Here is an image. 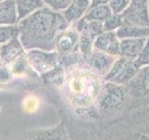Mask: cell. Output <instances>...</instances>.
I'll return each mask as SVG.
<instances>
[{"label":"cell","instance_id":"3957f363","mask_svg":"<svg viewBox=\"0 0 149 140\" xmlns=\"http://www.w3.org/2000/svg\"><path fill=\"white\" fill-rule=\"evenodd\" d=\"M139 70L133 61L118 56L112 64L108 73L104 76V80L106 82L122 85L132 80L137 75Z\"/></svg>","mask_w":149,"mask_h":140},{"label":"cell","instance_id":"8fae6325","mask_svg":"<svg viewBox=\"0 0 149 140\" xmlns=\"http://www.w3.org/2000/svg\"><path fill=\"white\" fill-rule=\"evenodd\" d=\"M146 38H123L120 39V56L134 61L142 51Z\"/></svg>","mask_w":149,"mask_h":140},{"label":"cell","instance_id":"2e32d148","mask_svg":"<svg viewBox=\"0 0 149 140\" xmlns=\"http://www.w3.org/2000/svg\"><path fill=\"white\" fill-rule=\"evenodd\" d=\"M112 13L113 12H112L108 4L99 5V6L91 7L83 18L87 21H97L104 22Z\"/></svg>","mask_w":149,"mask_h":140},{"label":"cell","instance_id":"7a4b0ae2","mask_svg":"<svg viewBox=\"0 0 149 140\" xmlns=\"http://www.w3.org/2000/svg\"><path fill=\"white\" fill-rule=\"evenodd\" d=\"M26 56L31 68L39 76H47L63 66L56 50H30L26 51Z\"/></svg>","mask_w":149,"mask_h":140},{"label":"cell","instance_id":"30bf717a","mask_svg":"<svg viewBox=\"0 0 149 140\" xmlns=\"http://www.w3.org/2000/svg\"><path fill=\"white\" fill-rule=\"evenodd\" d=\"M91 0H72L68 7L61 13L71 25L85 16L88 8H91Z\"/></svg>","mask_w":149,"mask_h":140},{"label":"cell","instance_id":"ba28073f","mask_svg":"<svg viewBox=\"0 0 149 140\" xmlns=\"http://www.w3.org/2000/svg\"><path fill=\"white\" fill-rule=\"evenodd\" d=\"M25 54L26 50L22 47L19 36L0 46V63L8 66Z\"/></svg>","mask_w":149,"mask_h":140},{"label":"cell","instance_id":"603a6c76","mask_svg":"<svg viewBox=\"0 0 149 140\" xmlns=\"http://www.w3.org/2000/svg\"><path fill=\"white\" fill-rule=\"evenodd\" d=\"M110 1L111 0H91V7L99 6V5H107V4H109Z\"/></svg>","mask_w":149,"mask_h":140},{"label":"cell","instance_id":"cb8c5ba5","mask_svg":"<svg viewBox=\"0 0 149 140\" xmlns=\"http://www.w3.org/2000/svg\"><path fill=\"white\" fill-rule=\"evenodd\" d=\"M1 1H3V0H0V2H1Z\"/></svg>","mask_w":149,"mask_h":140},{"label":"cell","instance_id":"ffe728a7","mask_svg":"<svg viewBox=\"0 0 149 140\" xmlns=\"http://www.w3.org/2000/svg\"><path fill=\"white\" fill-rule=\"evenodd\" d=\"M71 1L72 0H43L46 7L57 12H62L64 10Z\"/></svg>","mask_w":149,"mask_h":140},{"label":"cell","instance_id":"7c38bea8","mask_svg":"<svg viewBox=\"0 0 149 140\" xmlns=\"http://www.w3.org/2000/svg\"><path fill=\"white\" fill-rule=\"evenodd\" d=\"M19 16L15 0H3L0 2V25H17Z\"/></svg>","mask_w":149,"mask_h":140},{"label":"cell","instance_id":"d4e9b609","mask_svg":"<svg viewBox=\"0 0 149 140\" xmlns=\"http://www.w3.org/2000/svg\"><path fill=\"white\" fill-rule=\"evenodd\" d=\"M148 3H149V0H148Z\"/></svg>","mask_w":149,"mask_h":140},{"label":"cell","instance_id":"52a82bcc","mask_svg":"<svg viewBox=\"0 0 149 140\" xmlns=\"http://www.w3.org/2000/svg\"><path fill=\"white\" fill-rule=\"evenodd\" d=\"M93 48L118 57L120 56V39L116 36V31H104L95 38Z\"/></svg>","mask_w":149,"mask_h":140},{"label":"cell","instance_id":"277c9868","mask_svg":"<svg viewBox=\"0 0 149 140\" xmlns=\"http://www.w3.org/2000/svg\"><path fill=\"white\" fill-rule=\"evenodd\" d=\"M121 16L124 24L149 27L148 0H132Z\"/></svg>","mask_w":149,"mask_h":140},{"label":"cell","instance_id":"44dd1931","mask_svg":"<svg viewBox=\"0 0 149 140\" xmlns=\"http://www.w3.org/2000/svg\"><path fill=\"white\" fill-rule=\"evenodd\" d=\"M132 0H111L109 2V7L113 13L121 14L128 8Z\"/></svg>","mask_w":149,"mask_h":140},{"label":"cell","instance_id":"6da1fadb","mask_svg":"<svg viewBox=\"0 0 149 140\" xmlns=\"http://www.w3.org/2000/svg\"><path fill=\"white\" fill-rule=\"evenodd\" d=\"M19 39L24 50H55V40L70 24L61 12L44 7L18 22Z\"/></svg>","mask_w":149,"mask_h":140},{"label":"cell","instance_id":"8992f818","mask_svg":"<svg viewBox=\"0 0 149 140\" xmlns=\"http://www.w3.org/2000/svg\"><path fill=\"white\" fill-rule=\"evenodd\" d=\"M124 88L119 84L107 82L104 87V95L100 100V105L104 109L119 107L125 100Z\"/></svg>","mask_w":149,"mask_h":140},{"label":"cell","instance_id":"5bb4252c","mask_svg":"<svg viewBox=\"0 0 149 140\" xmlns=\"http://www.w3.org/2000/svg\"><path fill=\"white\" fill-rule=\"evenodd\" d=\"M130 82H132L135 92L142 96H149V65L140 68L137 75Z\"/></svg>","mask_w":149,"mask_h":140},{"label":"cell","instance_id":"e0dca14e","mask_svg":"<svg viewBox=\"0 0 149 140\" xmlns=\"http://www.w3.org/2000/svg\"><path fill=\"white\" fill-rule=\"evenodd\" d=\"M19 36L18 25H0V46Z\"/></svg>","mask_w":149,"mask_h":140},{"label":"cell","instance_id":"4fadbf2b","mask_svg":"<svg viewBox=\"0 0 149 140\" xmlns=\"http://www.w3.org/2000/svg\"><path fill=\"white\" fill-rule=\"evenodd\" d=\"M116 34L119 39L123 38H147L149 36V27H142L136 25L123 24L121 25Z\"/></svg>","mask_w":149,"mask_h":140},{"label":"cell","instance_id":"9a60e30c","mask_svg":"<svg viewBox=\"0 0 149 140\" xmlns=\"http://www.w3.org/2000/svg\"><path fill=\"white\" fill-rule=\"evenodd\" d=\"M19 22L46 7L43 0H15Z\"/></svg>","mask_w":149,"mask_h":140},{"label":"cell","instance_id":"7402d4cb","mask_svg":"<svg viewBox=\"0 0 149 140\" xmlns=\"http://www.w3.org/2000/svg\"><path fill=\"white\" fill-rule=\"evenodd\" d=\"M13 73L10 67L7 64L0 63V85L7 84L12 79Z\"/></svg>","mask_w":149,"mask_h":140},{"label":"cell","instance_id":"9c48e42d","mask_svg":"<svg viewBox=\"0 0 149 140\" xmlns=\"http://www.w3.org/2000/svg\"><path fill=\"white\" fill-rule=\"evenodd\" d=\"M116 59V57L115 56L107 54L104 51L93 48L92 52L86 59V62L91 68L95 69L98 73L105 76L112 67V64H114Z\"/></svg>","mask_w":149,"mask_h":140},{"label":"cell","instance_id":"d6986e66","mask_svg":"<svg viewBox=\"0 0 149 140\" xmlns=\"http://www.w3.org/2000/svg\"><path fill=\"white\" fill-rule=\"evenodd\" d=\"M133 62H134V64L136 65L139 69L149 65V36L146 38V44H144L142 51L140 52L138 57L135 59Z\"/></svg>","mask_w":149,"mask_h":140},{"label":"cell","instance_id":"5b68a950","mask_svg":"<svg viewBox=\"0 0 149 140\" xmlns=\"http://www.w3.org/2000/svg\"><path fill=\"white\" fill-rule=\"evenodd\" d=\"M55 50L61 58L79 52V34L74 25L71 24L56 37Z\"/></svg>","mask_w":149,"mask_h":140},{"label":"cell","instance_id":"484cf974","mask_svg":"<svg viewBox=\"0 0 149 140\" xmlns=\"http://www.w3.org/2000/svg\"><path fill=\"white\" fill-rule=\"evenodd\" d=\"M147 140H149V138H148V139H147Z\"/></svg>","mask_w":149,"mask_h":140},{"label":"cell","instance_id":"ac0fdd59","mask_svg":"<svg viewBox=\"0 0 149 140\" xmlns=\"http://www.w3.org/2000/svg\"><path fill=\"white\" fill-rule=\"evenodd\" d=\"M123 24V19L121 14L112 13L111 15L104 22V31H116Z\"/></svg>","mask_w":149,"mask_h":140}]
</instances>
